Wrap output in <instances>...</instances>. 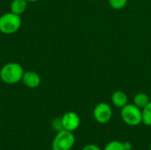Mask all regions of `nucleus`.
Returning <instances> with one entry per match:
<instances>
[{"mask_svg":"<svg viewBox=\"0 0 151 150\" xmlns=\"http://www.w3.org/2000/svg\"><path fill=\"white\" fill-rule=\"evenodd\" d=\"M120 117L123 122L130 126H137L142 122V110L134 103H127L126 106L121 108Z\"/></svg>","mask_w":151,"mask_h":150,"instance_id":"nucleus-4","label":"nucleus"},{"mask_svg":"<svg viewBox=\"0 0 151 150\" xmlns=\"http://www.w3.org/2000/svg\"><path fill=\"white\" fill-rule=\"evenodd\" d=\"M24 72L20 64L10 62L2 66L0 70V79L4 83L8 85L17 84L21 81Z\"/></svg>","mask_w":151,"mask_h":150,"instance_id":"nucleus-1","label":"nucleus"},{"mask_svg":"<svg viewBox=\"0 0 151 150\" xmlns=\"http://www.w3.org/2000/svg\"><path fill=\"white\" fill-rule=\"evenodd\" d=\"M61 123L63 129L74 132L81 126V118L79 115L74 111H67L61 118Z\"/></svg>","mask_w":151,"mask_h":150,"instance_id":"nucleus-6","label":"nucleus"},{"mask_svg":"<svg viewBox=\"0 0 151 150\" xmlns=\"http://www.w3.org/2000/svg\"><path fill=\"white\" fill-rule=\"evenodd\" d=\"M27 7V2L26 0H12L10 4V11L17 14L21 15Z\"/></svg>","mask_w":151,"mask_h":150,"instance_id":"nucleus-9","label":"nucleus"},{"mask_svg":"<svg viewBox=\"0 0 151 150\" xmlns=\"http://www.w3.org/2000/svg\"><path fill=\"white\" fill-rule=\"evenodd\" d=\"M27 3L28 2H30V3H34V2H37V1H39V0H26Z\"/></svg>","mask_w":151,"mask_h":150,"instance_id":"nucleus-17","label":"nucleus"},{"mask_svg":"<svg viewBox=\"0 0 151 150\" xmlns=\"http://www.w3.org/2000/svg\"><path fill=\"white\" fill-rule=\"evenodd\" d=\"M21 27V18L12 11L0 16V32L4 34L16 33Z\"/></svg>","mask_w":151,"mask_h":150,"instance_id":"nucleus-2","label":"nucleus"},{"mask_svg":"<svg viewBox=\"0 0 151 150\" xmlns=\"http://www.w3.org/2000/svg\"><path fill=\"white\" fill-rule=\"evenodd\" d=\"M111 102L115 107L121 109L128 103V97L125 92L117 90L111 95Z\"/></svg>","mask_w":151,"mask_h":150,"instance_id":"nucleus-8","label":"nucleus"},{"mask_svg":"<svg viewBox=\"0 0 151 150\" xmlns=\"http://www.w3.org/2000/svg\"><path fill=\"white\" fill-rule=\"evenodd\" d=\"M82 150H103L100 147H98L97 145L96 144H88L86 145Z\"/></svg>","mask_w":151,"mask_h":150,"instance_id":"nucleus-15","label":"nucleus"},{"mask_svg":"<svg viewBox=\"0 0 151 150\" xmlns=\"http://www.w3.org/2000/svg\"><path fill=\"white\" fill-rule=\"evenodd\" d=\"M128 0H109V4L114 10H122L127 4Z\"/></svg>","mask_w":151,"mask_h":150,"instance_id":"nucleus-13","label":"nucleus"},{"mask_svg":"<svg viewBox=\"0 0 151 150\" xmlns=\"http://www.w3.org/2000/svg\"><path fill=\"white\" fill-rule=\"evenodd\" d=\"M150 150H151V142H150Z\"/></svg>","mask_w":151,"mask_h":150,"instance_id":"nucleus-18","label":"nucleus"},{"mask_svg":"<svg viewBox=\"0 0 151 150\" xmlns=\"http://www.w3.org/2000/svg\"><path fill=\"white\" fill-rule=\"evenodd\" d=\"M133 101H134V104L135 106H137L138 108H140L141 110H142L150 102L151 99L150 97L146 93L139 92V93H136L134 95Z\"/></svg>","mask_w":151,"mask_h":150,"instance_id":"nucleus-10","label":"nucleus"},{"mask_svg":"<svg viewBox=\"0 0 151 150\" xmlns=\"http://www.w3.org/2000/svg\"><path fill=\"white\" fill-rule=\"evenodd\" d=\"M150 98H151V95H150Z\"/></svg>","mask_w":151,"mask_h":150,"instance_id":"nucleus-19","label":"nucleus"},{"mask_svg":"<svg viewBox=\"0 0 151 150\" xmlns=\"http://www.w3.org/2000/svg\"><path fill=\"white\" fill-rule=\"evenodd\" d=\"M123 145H124V149L125 150H132V149H133L132 144H131L130 142H128V141L124 142V143H123Z\"/></svg>","mask_w":151,"mask_h":150,"instance_id":"nucleus-16","label":"nucleus"},{"mask_svg":"<svg viewBox=\"0 0 151 150\" xmlns=\"http://www.w3.org/2000/svg\"><path fill=\"white\" fill-rule=\"evenodd\" d=\"M75 143V136L73 132L62 129L57 132L52 143V150H71Z\"/></svg>","mask_w":151,"mask_h":150,"instance_id":"nucleus-3","label":"nucleus"},{"mask_svg":"<svg viewBox=\"0 0 151 150\" xmlns=\"http://www.w3.org/2000/svg\"><path fill=\"white\" fill-rule=\"evenodd\" d=\"M103 150H125L124 145L121 141H111L105 145Z\"/></svg>","mask_w":151,"mask_h":150,"instance_id":"nucleus-12","label":"nucleus"},{"mask_svg":"<svg viewBox=\"0 0 151 150\" xmlns=\"http://www.w3.org/2000/svg\"><path fill=\"white\" fill-rule=\"evenodd\" d=\"M142 124L147 126H151V101L142 110Z\"/></svg>","mask_w":151,"mask_h":150,"instance_id":"nucleus-11","label":"nucleus"},{"mask_svg":"<svg viewBox=\"0 0 151 150\" xmlns=\"http://www.w3.org/2000/svg\"><path fill=\"white\" fill-rule=\"evenodd\" d=\"M93 117L99 124H106L112 118L111 107L107 103H99L93 111Z\"/></svg>","mask_w":151,"mask_h":150,"instance_id":"nucleus-5","label":"nucleus"},{"mask_svg":"<svg viewBox=\"0 0 151 150\" xmlns=\"http://www.w3.org/2000/svg\"><path fill=\"white\" fill-rule=\"evenodd\" d=\"M52 127L57 132L62 130L63 129V126H62V123H61V118H56V119H54L52 121Z\"/></svg>","mask_w":151,"mask_h":150,"instance_id":"nucleus-14","label":"nucleus"},{"mask_svg":"<svg viewBox=\"0 0 151 150\" xmlns=\"http://www.w3.org/2000/svg\"><path fill=\"white\" fill-rule=\"evenodd\" d=\"M21 81L28 88H36L40 86L42 82V79L41 76L36 72L27 71L24 72Z\"/></svg>","mask_w":151,"mask_h":150,"instance_id":"nucleus-7","label":"nucleus"}]
</instances>
